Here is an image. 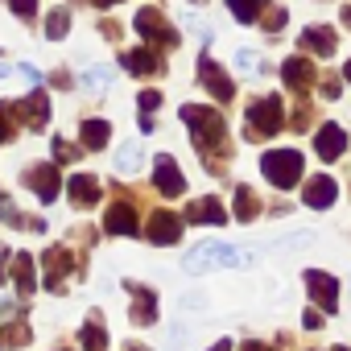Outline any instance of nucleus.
I'll list each match as a JSON object with an SVG mask.
<instances>
[{"label":"nucleus","mask_w":351,"mask_h":351,"mask_svg":"<svg viewBox=\"0 0 351 351\" xmlns=\"http://www.w3.org/2000/svg\"><path fill=\"white\" fill-rule=\"evenodd\" d=\"M54 157H58V161H71V157H75V149H71L62 136H54Z\"/></svg>","instance_id":"f704fd0d"},{"label":"nucleus","mask_w":351,"mask_h":351,"mask_svg":"<svg viewBox=\"0 0 351 351\" xmlns=\"http://www.w3.org/2000/svg\"><path fill=\"white\" fill-rule=\"evenodd\" d=\"M256 211H261L256 191H252V186H240V191H236V219H240V223H252Z\"/></svg>","instance_id":"b1692460"},{"label":"nucleus","mask_w":351,"mask_h":351,"mask_svg":"<svg viewBox=\"0 0 351 351\" xmlns=\"http://www.w3.org/2000/svg\"><path fill=\"white\" fill-rule=\"evenodd\" d=\"M66 29H71V9H54L46 17V38L58 42V38H66Z\"/></svg>","instance_id":"bb28decb"},{"label":"nucleus","mask_w":351,"mask_h":351,"mask_svg":"<svg viewBox=\"0 0 351 351\" xmlns=\"http://www.w3.org/2000/svg\"><path fill=\"white\" fill-rule=\"evenodd\" d=\"M13 75V66H5V62H0V79H9Z\"/></svg>","instance_id":"37998d69"},{"label":"nucleus","mask_w":351,"mask_h":351,"mask_svg":"<svg viewBox=\"0 0 351 351\" xmlns=\"http://www.w3.org/2000/svg\"><path fill=\"white\" fill-rule=\"evenodd\" d=\"M281 124H285V104L277 95H261L244 116V136L248 141H269V136L281 132Z\"/></svg>","instance_id":"f03ea898"},{"label":"nucleus","mask_w":351,"mask_h":351,"mask_svg":"<svg viewBox=\"0 0 351 351\" xmlns=\"http://www.w3.org/2000/svg\"><path fill=\"white\" fill-rule=\"evenodd\" d=\"M42 265H46V289H62L66 277H71V269H75V265H71V248H62V244L46 248Z\"/></svg>","instance_id":"9d476101"},{"label":"nucleus","mask_w":351,"mask_h":351,"mask_svg":"<svg viewBox=\"0 0 351 351\" xmlns=\"http://www.w3.org/2000/svg\"><path fill=\"white\" fill-rule=\"evenodd\" d=\"M228 5H232V17H236V21H244V25H248V21H256V17L265 13V0H228Z\"/></svg>","instance_id":"a878e982"},{"label":"nucleus","mask_w":351,"mask_h":351,"mask_svg":"<svg viewBox=\"0 0 351 351\" xmlns=\"http://www.w3.org/2000/svg\"><path fill=\"white\" fill-rule=\"evenodd\" d=\"M211 351H232V343H228V339H219V343H215Z\"/></svg>","instance_id":"ea45409f"},{"label":"nucleus","mask_w":351,"mask_h":351,"mask_svg":"<svg viewBox=\"0 0 351 351\" xmlns=\"http://www.w3.org/2000/svg\"><path fill=\"white\" fill-rule=\"evenodd\" d=\"M335 351H351V347H335Z\"/></svg>","instance_id":"a18cd8bd"},{"label":"nucleus","mask_w":351,"mask_h":351,"mask_svg":"<svg viewBox=\"0 0 351 351\" xmlns=\"http://www.w3.org/2000/svg\"><path fill=\"white\" fill-rule=\"evenodd\" d=\"M108 120H83V128H79V145L83 149H91V153H99L104 145H108Z\"/></svg>","instance_id":"4be33fe9"},{"label":"nucleus","mask_w":351,"mask_h":351,"mask_svg":"<svg viewBox=\"0 0 351 351\" xmlns=\"http://www.w3.org/2000/svg\"><path fill=\"white\" fill-rule=\"evenodd\" d=\"M343 79H347V83H351V62H347V66H343Z\"/></svg>","instance_id":"c03bdc74"},{"label":"nucleus","mask_w":351,"mask_h":351,"mask_svg":"<svg viewBox=\"0 0 351 351\" xmlns=\"http://www.w3.org/2000/svg\"><path fill=\"white\" fill-rule=\"evenodd\" d=\"M335 29L330 25H310L306 34H302V50H310V54H322V58H330L335 54Z\"/></svg>","instance_id":"6ab92c4d"},{"label":"nucleus","mask_w":351,"mask_h":351,"mask_svg":"<svg viewBox=\"0 0 351 351\" xmlns=\"http://www.w3.org/2000/svg\"><path fill=\"white\" fill-rule=\"evenodd\" d=\"M281 79H285L289 91H310V87L318 83V66H310L306 58H289V62L281 66Z\"/></svg>","instance_id":"2eb2a0df"},{"label":"nucleus","mask_w":351,"mask_h":351,"mask_svg":"<svg viewBox=\"0 0 351 351\" xmlns=\"http://www.w3.org/2000/svg\"><path fill=\"white\" fill-rule=\"evenodd\" d=\"M199 79H203V87L211 91V99H219V104H228V99L236 95V83H232V79H228L211 58H203V62H199Z\"/></svg>","instance_id":"ddd939ff"},{"label":"nucleus","mask_w":351,"mask_h":351,"mask_svg":"<svg viewBox=\"0 0 351 351\" xmlns=\"http://www.w3.org/2000/svg\"><path fill=\"white\" fill-rule=\"evenodd\" d=\"M343 149H347V132H343L339 124H322V128L314 132V153H318L322 161H339Z\"/></svg>","instance_id":"4468645a"},{"label":"nucleus","mask_w":351,"mask_h":351,"mask_svg":"<svg viewBox=\"0 0 351 351\" xmlns=\"http://www.w3.org/2000/svg\"><path fill=\"white\" fill-rule=\"evenodd\" d=\"M116 169H124V173H136V169H141V145H136V141L120 145V153H116Z\"/></svg>","instance_id":"cd10ccee"},{"label":"nucleus","mask_w":351,"mask_h":351,"mask_svg":"<svg viewBox=\"0 0 351 351\" xmlns=\"http://www.w3.org/2000/svg\"><path fill=\"white\" fill-rule=\"evenodd\" d=\"M0 203H5V199H0Z\"/></svg>","instance_id":"49530a36"},{"label":"nucleus","mask_w":351,"mask_h":351,"mask_svg":"<svg viewBox=\"0 0 351 351\" xmlns=\"http://www.w3.org/2000/svg\"><path fill=\"white\" fill-rule=\"evenodd\" d=\"M335 191H339V186H335V178L318 173V178H310V182H306V195H302V199H306V207H314V211H326V207L335 203Z\"/></svg>","instance_id":"a211bd4d"},{"label":"nucleus","mask_w":351,"mask_h":351,"mask_svg":"<svg viewBox=\"0 0 351 351\" xmlns=\"http://www.w3.org/2000/svg\"><path fill=\"white\" fill-rule=\"evenodd\" d=\"M13 104H0V141H5V136H13Z\"/></svg>","instance_id":"2f4dec72"},{"label":"nucleus","mask_w":351,"mask_h":351,"mask_svg":"<svg viewBox=\"0 0 351 351\" xmlns=\"http://www.w3.org/2000/svg\"><path fill=\"white\" fill-rule=\"evenodd\" d=\"M136 29H141V38L149 42V46H178V34H173V25L157 13V9H141L136 13Z\"/></svg>","instance_id":"423d86ee"},{"label":"nucleus","mask_w":351,"mask_h":351,"mask_svg":"<svg viewBox=\"0 0 351 351\" xmlns=\"http://www.w3.org/2000/svg\"><path fill=\"white\" fill-rule=\"evenodd\" d=\"M306 289H310V298L322 306V314H335V310H339V281H335L330 273L310 269V273H306Z\"/></svg>","instance_id":"1a4fd4ad"},{"label":"nucleus","mask_w":351,"mask_h":351,"mask_svg":"<svg viewBox=\"0 0 351 351\" xmlns=\"http://www.w3.org/2000/svg\"><path fill=\"white\" fill-rule=\"evenodd\" d=\"M13 281H17V289H21V298H29L34 289H38V277H34V256H17V269H13Z\"/></svg>","instance_id":"5701e85b"},{"label":"nucleus","mask_w":351,"mask_h":351,"mask_svg":"<svg viewBox=\"0 0 351 351\" xmlns=\"http://www.w3.org/2000/svg\"><path fill=\"white\" fill-rule=\"evenodd\" d=\"M178 232H182V215H173V211H153L149 223H145V236L153 244H173Z\"/></svg>","instance_id":"9b49d317"},{"label":"nucleus","mask_w":351,"mask_h":351,"mask_svg":"<svg viewBox=\"0 0 351 351\" xmlns=\"http://www.w3.org/2000/svg\"><path fill=\"white\" fill-rule=\"evenodd\" d=\"M153 186H157L165 199H178V195L186 191V178L178 173V165H173V157H169V153L153 157Z\"/></svg>","instance_id":"0eeeda50"},{"label":"nucleus","mask_w":351,"mask_h":351,"mask_svg":"<svg viewBox=\"0 0 351 351\" xmlns=\"http://www.w3.org/2000/svg\"><path fill=\"white\" fill-rule=\"evenodd\" d=\"M236 62H240L244 71H256V54H248V50H240V54H236Z\"/></svg>","instance_id":"4c0bfd02"},{"label":"nucleus","mask_w":351,"mask_h":351,"mask_svg":"<svg viewBox=\"0 0 351 351\" xmlns=\"http://www.w3.org/2000/svg\"><path fill=\"white\" fill-rule=\"evenodd\" d=\"M261 173H265L277 191H289L302 178V153L298 149H273V153L261 157Z\"/></svg>","instance_id":"7ed1b4c3"},{"label":"nucleus","mask_w":351,"mask_h":351,"mask_svg":"<svg viewBox=\"0 0 351 351\" xmlns=\"http://www.w3.org/2000/svg\"><path fill=\"white\" fill-rule=\"evenodd\" d=\"M29 339H34V330H29L25 322H9L5 335H0V347H5V351H17V347H25Z\"/></svg>","instance_id":"393cba45"},{"label":"nucleus","mask_w":351,"mask_h":351,"mask_svg":"<svg viewBox=\"0 0 351 351\" xmlns=\"http://www.w3.org/2000/svg\"><path fill=\"white\" fill-rule=\"evenodd\" d=\"M182 124L191 128V136H195V149L207 157V169H211V173H215V169H223L219 161L232 153L223 116H219L215 108H203V104H182Z\"/></svg>","instance_id":"f257e3e1"},{"label":"nucleus","mask_w":351,"mask_h":351,"mask_svg":"<svg viewBox=\"0 0 351 351\" xmlns=\"http://www.w3.org/2000/svg\"><path fill=\"white\" fill-rule=\"evenodd\" d=\"M343 25H347V29H351V5H347V9H343Z\"/></svg>","instance_id":"a19ab883"},{"label":"nucleus","mask_w":351,"mask_h":351,"mask_svg":"<svg viewBox=\"0 0 351 351\" xmlns=\"http://www.w3.org/2000/svg\"><path fill=\"white\" fill-rule=\"evenodd\" d=\"M120 62H124L132 75H153V71H161V58L153 54V46H145V50H128Z\"/></svg>","instance_id":"412c9836"},{"label":"nucleus","mask_w":351,"mask_h":351,"mask_svg":"<svg viewBox=\"0 0 351 351\" xmlns=\"http://www.w3.org/2000/svg\"><path fill=\"white\" fill-rule=\"evenodd\" d=\"M95 5H99V9H112V5H120V0H95Z\"/></svg>","instance_id":"79ce46f5"},{"label":"nucleus","mask_w":351,"mask_h":351,"mask_svg":"<svg viewBox=\"0 0 351 351\" xmlns=\"http://www.w3.org/2000/svg\"><path fill=\"white\" fill-rule=\"evenodd\" d=\"M136 99H141V112H157V104H161V95H157V91H141Z\"/></svg>","instance_id":"72a5a7b5"},{"label":"nucleus","mask_w":351,"mask_h":351,"mask_svg":"<svg viewBox=\"0 0 351 351\" xmlns=\"http://www.w3.org/2000/svg\"><path fill=\"white\" fill-rule=\"evenodd\" d=\"M79 343H83L87 351H104V347H108V335L99 330V318H91V322L79 330Z\"/></svg>","instance_id":"c85d7f7f"},{"label":"nucleus","mask_w":351,"mask_h":351,"mask_svg":"<svg viewBox=\"0 0 351 351\" xmlns=\"http://www.w3.org/2000/svg\"><path fill=\"white\" fill-rule=\"evenodd\" d=\"M240 351H277V347H269V343H256V339H248Z\"/></svg>","instance_id":"58836bf2"},{"label":"nucleus","mask_w":351,"mask_h":351,"mask_svg":"<svg viewBox=\"0 0 351 351\" xmlns=\"http://www.w3.org/2000/svg\"><path fill=\"white\" fill-rule=\"evenodd\" d=\"M9 261H13V252L0 244V285H5V277H9Z\"/></svg>","instance_id":"c9c22d12"},{"label":"nucleus","mask_w":351,"mask_h":351,"mask_svg":"<svg viewBox=\"0 0 351 351\" xmlns=\"http://www.w3.org/2000/svg\"><path fill=\"white\" fill-rule=\"evenodd\" d=\"M9 9H13L21 21H34V17H38V0H9Z\"/></svg>","instance_id":"7c9ffc66"},{"label":"nucleus","mask_w":351,"mask_h":351,"mask_svg":"<svg viewBox=\"0 0 351 351\" xmlns=\"http://www.w3.org/2000/svg\"><path fill=\"white\" fill-rule=\"evenodd\" d=\"M108 83H112V71H108V66H87V71H83V87L104 91Z\"/></svg>","instance_id":"c756f323"},{"label":"nucleus","mask_w":351,"mask_h":351,"mask_svg":"<svg viewBox=\"0 0 351 351\" xmlns=\"http://www.w3.org/2000/svg\"><path fill=\"white\" fill-rule=\"evenodd\" d=\"M66 191H71L75 207H95L99 203V178H91V173H71Z\"/></svg>","instance_id":"f3484780"},{"label":"nucleus","mask_w":351,"mask_h":351,"mask_svg":"<svg viewBox=\"0 0 351 351\" xmlns=\"http://www.w3.org/2000/svg\"><path fill=\"white\" fill-rule=\"evenodd\" d=\"M261 17H265V29H269V34H277V29L285 25V9H265Z\"/></svg>","instance_id":"473e14b6"},{"label":"nucleus","mask_w":351,"mask_h":351,"mask_svg":"<svg viewBox=\"0 0 351 351\" xmlns=\"http://www.w3.org/2000/svg\"><path fill=\"white\" fill-rule=\"evenodd\" d=\"M13 116H17V124H25V128H46V120H50V99L42 95V91H29L25 99H17L13 104Z\"/></svg>","instance_id":"6e6552de"},{"label":"nucleus","mask_w":351,"mask_h":351,"mask_svg":"<svg viewBox=\"0 0 351 351\" xmlns=\"http://www.w3.org/2000/svg\"><path fill=\"white\" fill-rule=\"evenodd\" d=\"M302 322H306V330H322V314H318V310H306Z\"/></svg>","instance_id":"e433bc0d"},{"label":"nucleus","mask_w":351,"mask_h":351,"mask_svg":"<svg viewBox=\"0 0 351 351\" xmlns=\"http://www.w3.org/2000/svg\"><path fill=\"white\" fill-rule=\"evenodd\" d=\"M232 265H244V256H240L232 244H219V240H207V244L191 248V256H186V269H191V273H203V269H232Z\"/></svg>","instance_id":"20e7f679"},{"label":"nucleus","mask_w":351,"mask_h":351,"mask_svg":"<svg viewBox=\"0 0 351 351\" xmlns=\"http://www.w3.org/2000/svg\"><path fill=\"white\" fill-rule=\"evenodd\" d=\"M21 182L38 195V203H54L58 199V191H62V178H58V165H29L25 173H21Z\"/></svg>","instance_id":"39448f33"},{"label":"nucleus","mask_w":351,"mask_h":351,"mask_svg":"<svg viewBox=\"0 0 351 351\" xmlns=\"http://www.w3.org/2000/svg\"><path fill=\"white\" fill-rule=\"evenodd\" d=\"M182 219H186V223H215V228H219V223L228 219V211L219 207V199H195Z\"/></svg>","instance_id":"aec40b11"},{"label":"nucleus","mask_w":351,"mask_h":351,"mask_svg":"<svg viewBox=\"0 0 351 351\" xmlns=\"http://www.w3.org/2000/svg\"><path fill=\"white\" fill-rule=\"evenodd\" d=\"M124 289L132 293V322L136 326H149L157 318V293L149 285H141V281H124Z\"/></svg>","instance_id":"f8f14e48"},{"label":"nucleus","mask_w":351,"mask_h":351,"mask_svg":"<svg viewBox=\"0 0 351 351\" xmlns=\"http://www.w3.org/2000/svg\"><path fill=\"white\" fill-rule=\"evenodd\" d=\"M104 228H108L112 236H136V211H132V203H128V199L112 203V207H108Z\"/></svg>","instance_id":"dca6fc26"}]
</instances>
